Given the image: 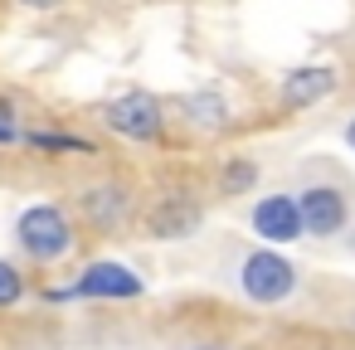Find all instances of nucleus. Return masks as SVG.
Segmentation results:
<instances>
[{
    "mask_svg": "<svg viewBox=\"0 0 355 350\" xmlns=\"http://www.w3.org/2000/svg\"><path fill=\"white\" fill-rule=\"evenodd\" d=\"M15 248H20L30 263H40V268L64 263V258L78 248V224H73V214H69L64 204L35 200V204H25V209L15 214Z\"/></svg>",
    "mask_w": 355,
    "mask_h": 350,
    "instance_id": "obj_1",
    "label": "nucleus"
},
{
    "mask_svg": "<svg viewBox=\"0 0 355 350\" xmlns=\"http://www.w3.org/2000/svg\"><path fill=\"white\" fill-rule=\"evenodd\" d=\"M98 122L132 146H161L171 117H166V98H156L151 88H127L98 107Z\"/></svg>",
    "mask_w": 355,
    "mask_h": 350,
    "instance_id": "obj_2",
    "label": "nucleus"
},
{
    "mask_svg": "<svg viewBox=\"0 0 355 350\" xmlns=\"http://www.w3.org/2000/svg\"><path fill=\"white\" fill-rule=\"evenodd\" d=\"M44 301H141L146 297V277L117 258H98L88 263L73 282L64 287H44Z\"/></svg>",
    "mask_w": 355,
    "mask_h": 350,
    "instance_id": "obj_3",
    "label": "nucleus"
},
{
    "mask_svg": "<svg viewBox=\"0 0 355 350\" xmlns=\"http://www.w3.org/2000/svg\"><path fill=\"white\" fill-rule=\"evenodd\" d=\"M297 282H302V272H297V263L282 248L258 243V248H248L239 258V292L253 306H282V301H292Z\"/></svg>",
    "mask_w": 355,
    "mask_h": 350,
    "instance_id": "obj_4",
    "label": "nucleus"
},
{
    "mask_svg": "<svg viewBox=\"0 0 355 350\" xmlns=\"http://www.w3.org/2000/svg\"><path fill=\"white\" fill-rule=\"evenodd\" d=\"M73 209H78V219H83L93 234H117V229H127L132 214H137V190H132V180H122V175H98V180H88V185L73 195Z\"/></svg>",
    "mask_w": 355,
    "mask_h": 350,
    "instance_id": "obj_5",
    "label": "nucleus"
},
{
    "mask_svg": "<svg viewBox=\"0 0 355 350\" xmlns=\"http://www.w3.org/2000/svg\"><path fill=\"white\" fill-rule=\"evenodd\" d=\"M297 204H302L306 238H336L350 229V214H355L350 185H340V180H306L297 190Z\"/></svg>",
    "mask_w": 355,
    "mask_h": 350,
    "instance_id": "obj_6",
    "label": "nucleus"
},
{
    "mask_svg": "<svg viewBox=\"0 0 355 350\" xmlns=\"http://www.w3.org/2000/svg\"><path fill=\"white\" fill-rule=\"evenodd\" d=\"M205 219H209L205 200H195L190 190H166L146 204L141 229H146L151 243H180V238H195L205 229Z\"/></svg>",
    "mask_w": 355,
    "mask_h": 350,
    "instance_id": "obj_7",
    "label": "nucleus"
},
{
    "mask_svg": "<svg viewBox=\"0 0 355 350\" xmlns=\"http://www.w3.org/2000/svg\"><path fill=\"white\" fill-rule=\"evenodd\" d=\"M248 224H253V234H258L268 248H287V243L306 238L297 190H272V195H258V200H253V209H248Z\"/></svg>",
    "mask_w": 355,
    "mask_h": 350,
    "instance_id": "obj_8",
    "label": "nucleus"
},
{
    "mask_svg": "<svg viewBox=\"0 0 355 350\" xmlns=\"http://www.w3.org/2000/svg\"><path fill=\"white\" fill-rule=\"evenodd\" d=\"M336 88H340L336 64H297L277 78V107L282 112H311L326 98H336Z\"/></svg>",
    "mask_w": 355,
    "mask_h": 350,
    "instance_id": "obj_9",
    "label": "nucleus"
},
{
    "mask_svg": "<svg viewBox=\"0 0 355 350\" xmlns=\"http://www.w3.org/2000/svg\"><path fill=\"white\" fill-rule=\"evenodd\" d=\"M180 122L195 137H219V132H229L234 112L219 88H195V93H180Z\"/></svg>",
    "mask_w": 355,
    "mask_h": 350,
    "instance_id": "obj_10",
    "label": "nucleus"
},
{
    "mask_svg": "<svg viewBox=\"0 0 355 350\" xmlns=\"http://www.w3.org/2000/svg\"><path fill=\"white\" fill-rule=\"evenodd\" d=\"M25 146L40 151V156H98L103 151L93 137H83V132H54V127H30Z\"/></svg>",
    "mask_w": 355,
    "mask_h": 350,
    "instance_id": "obj_11",
    "label": "nucleus"
},
{
    "mask_svg": "<svg viewBox=\"0 0 355 350\" xmlns=\"http://www.w3.org/2000/svg\"><path fill=\"white\" fill-rule=\"evenodd\" d=\"M258 161L253 156H229L224 166H219V175H214V195H224V200H239V195H253L258 190Z\"/></svg>",
    "mask_w": 355,
    "mask_h": 350,
    "instance_id": "obj_12",
    "label": "nucleus"
},
{
    "mask_svg": "<svg viewBox=\"0 0 355 350\" xmlns=\"http://www.w3.org/2000/svg\"><path fill=\"white\" fill-rule=\"evenodd\" d=\"M25 292H30V282H25V272L10 263V258H0V311H10V306H20L25 301Z\"/></svg>",
    "mask_w": 355,
    "mask_h": 350,
    "instance_id": "obj_13",
    "label": "nucleus"
},
{
    "mask_svg": "<svg viewBox=\"0 0 355 350\" xmlns=\"http://www.w3.org/2000/svg\"><path fill=\"white\" fill-rule=\"evenodd\" d=\"M0 146H25V127L10 122V117H0Z\"/></svg>",
    "mask_w": 355,
    "mask_h": 350,
    "instance_id": "obj_14",
    "label": "nucleus"
},
{
    "mask_svg": "<svg viewBox=\"0 0 355 350\" xmlns=\"http://www.w3.org/2000/svg\"><path fill=\"white\" fill-rule=\"evenodd\" d=\"M20 10H35V15H54V10H64L69 0H15Z\"/></svg>",
    "mask_w": 355,
    "mask_h": 350,
    "instance_id": "obj_15",
    "label": "nucleus"
},
{
    "mask_svg": "<svg viewBox=\"0 0 355 350\" xmlns=\"http://www.w3.org/2000/svg\"><path fill=\"white\" fill-rule=\"evenodd\" d=\"M340 141H345V151H355V112L345 117V127H340Z\"/></svg>",
    "mask_w": 355,
    "mask_h": 350,
    "instance_id": "obj_16",
    "label": "nucleus"
},
{
    "mask_svg": "<svg viewBox=\"0 0 355 350\" xmlns=\"http://www.w3.org/2000/svg\"><path fill=\"white\" fill-rule=\"evenodd\" d=\"M190 350H229V345H190Z\"/></svg>",
    "mask_w": 355,
    "mask_h": 350,
    "instance_id": "obj_17",
    "label": "nucleus"
},
{
    "mask_svg": "<svg viewBox=\"0 0 355 350\" xmlns=\"http://www.w3.org/2000/svg\"><path fill=\"white\" fill-rule=\"evenodd\" d=\"M350 331H355V306H350Z\"/></svg>",
    "mask_w": 355,
    "mask_h": 350,
    "instance_id": "obj_18",
    "label": "nucleus"
}]
</instances>
